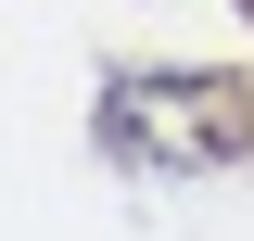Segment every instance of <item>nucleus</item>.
Here are the masks:
<instances>
[{
	"instance_id": "f257e3e1",
	"label": "nucleus",
	"mask_w": 254,
	"mask_h": 241,
	"mask_svg": "<svg viewBox=\"0 0 254 241\" xmlns=\"http://www.w3.org/2000/svg\"><path fill=\"white\" fill-rule=\"evenodd\" d=\"M102 140L127 165H229L254 140V89L242 76H127L102 102Z\"/></svg>"
}]
</instances>
